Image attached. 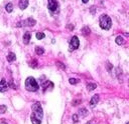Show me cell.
Here are the masks:
<instances>
[{
	"label": "cell",
	"instance_id": "12",
	"mask_svg": "<svg viewBox=\"0 0 129 124\" xmlns=\"http://www.w3.org/2000/svg\"><path fill=\"white\" fill-rule=\"evenodd\" d=\"M16 59V56H15V54L14 53H9L8 55H7V60L9 61V62H12V61H14Z\"/></svg>",
	"mask_w": 129,
	"mask_h": 124
},
{
	"label": "cell",
	"instance_id": "20",
	"mask_svg": "<svg viewBox=\"0 0 129 124\" xmlns=\"http://www.w3.org/2000/svg\"><path fill=\"white\" fill-rule=\"evenodd\" d=\"M7 110V107L5 106V105H0V114H3L5 113Z\"/></svg>",
	"mask_w": 129,
	"mask_h": 124
},
{
	"label": "cell",
	"instance_id": "7",
	"mask_svg": "<svg viewBox=\"0 0 129 124\" xmlns=\"http://www.w3.org/2000/svg\"><path fill=\"white\" fill-rule=\"evenodd\" d=\"M7 89H8V85L6 83V80L2 79L0 81V92H5Z\"/></svg>",
	"mask_w": 129,
	"mask_h": 124
},
{
	"label": "cell",
	"instance_id": "15",
	"mask_svg": "<svg viewBox=\"0 0 129 124\" xmlns=\"http://www.w3.org/2000/svg\"><path fill=\"white\" fill-rule=\"evenodd\" d=\"M80 115L82 116V117H86L87 115H88V110L87 109H85V108H82V109H80Z\"/></svg>",
	"mask_w": 129,
	"mask_h": 124
},
{
	"label": "cell",
	"instance_id": "10",
	"mask_svg": "<svg viewBox=\"0 0 129 124\" xmlns=\"http://www.w3.org/2000/svg\"><path fill=\"white\" fill-rule=\"evenodd\" d=\"M30 33L29 32H25L24 33V35H23V43L24 44H28L29 43V40H30Z\"/></svg>",
	"mask_w": 129,
	"mask_h": 124
},
{
	"label": "cell",
	"instance_id": "2",
	"mask_svg": "<svg viewBox=\"0 0 129 124\" xmlns=\"http://www.w3.org/2000/svg\"><path fill=\"white\" fill-rule=\"evenodd\" d=\"M25 88L28 91L34 92V91H37L40 86H38V83L33 77H27L25 80Z\"/></svg>",
	"mask_w": 129,
	"mask_h": 124
},
{
	"label": "cell",
	"instance_id": "5",
	"mask_svg": "<svg viewBox=\"0 0 129 124\" xmlns=\"http://www.w3.org/2000/svg\"><path fill=\"white\" fill-rule=\"evenodd\" d=\"M36 23V21L33 19V18H27L26 20L22 21V22H18L17 26H34Z\"/></svg>",
	"mask_w": 129,
	"mask_h": 124
},
{
	"label": "cell",
	"instance_id": "26",
	"mask_svg": "<svg viewBox=\"0 0 129 124\" xmlns=\"http://www.w3.org/2000/svg\"><path fill=\"white\" fill-rule=\"evenodd\" d=\"M126 124H129V121H128V122H127V123H126Z\"/></svg>",
	"mask_w": 129,
	"mask_h": 124
},
{
	"label": "cell",
	"instance_id": "1",
	"mask_svg": "<svg viewBox=\"0 0 129 124\" xmlns=\"http://www.w3.org/2000/svg\"><path fill=\"white\" fill-rule=\"evenodd\" d=\"M99 23H100V27L104 30H109L111 26H112V20L108 15L103 14L100 16L99 18Z\"/></svg>",
	"mask_w": 129,
	"mask_h": 124
},
{
	"label": "cell",
	"instance_id": "11",
	"mask_svg": "<svg viewBox=\"0 0 129 124\" xmlns=\"http://www.w3.org/2000/svg\"><path fill=\"white\" fill-rule=\"evenodd\" d=\"M30 119H31V122L32 124H41V119H38L37 117H35L33 114H31V117H30Z\"/></svg>",
	"mask_w": 129,
	"mask_h": 124
},
{
	"label": "cell",
	"instance_id": "9",
	"mask_svg": "<svg viewBox=\"0 0 129 124\" xmlns=\"http://www.w3.org/2000/svg\"><path fill=\"white\" fill-rule=\"evenodd\" d=\"M98 101H99V95L96 94V95H94V96L91 98V101H90V104H91V106H95L97 103H98Z\"/></svg>",
	"mask_w": 129,
	"mask_h": 124
},
{
	"label": "cell",
	"instance_id": "21",
	"mask_svg": "<svg viewBox=\"0 0 129 124\" xmlns=\"http://www.w3.org/2000/svg\"><path fill=\"white\" fill-rule=\"evenodd\" d=\"M69 82H70L71 84H73V85H75V84H77L78 82H79V80L76 79V78H70V79H69Z\"/></svg>",
	"mask_w": 129,
	"mask_h": 124
},
{
	"label": "cell",
	"instance_id": "23",
	"mask_svg": "<svg viewBox=\"0 0 129 124\" xmlns=\"http://www.w3.org/2000/svg\"><path fill=\"white\" fill-rule=\"evenodd\" d=\"M57 64H58V66H60V67H61V69H65V68H66V67H65V65H63V63H61V62H58Z\"/></svg>",
	"mask_w": 129,
	"mask_h": 124
},
{
	"label": "cell",
	"instance_id": "18",
	"mask_svg": "<svg viewBox=\"0 0 129 124\" xmlns=\"http://www.w3.org/2000/svg\"><path fill=\"white\" fill-rule=\"evenodd\" d=\"M35 36H36V38L38 39V40H41V39H43L44 37H46V35H44V33H41V32H37Z\"/></svg>",
	"mask_w": 129,
	"mask_h": 124
},
{
	"label": "cell",
	"instance_id": "3",
	"mask_svg": "<svg viewBox=\"0 0 129 124\" xmlns=\"http://www.w3.org/2000/svg\"><path fill=\"white\" fill-rule=\"evenodd\" d=\"M32 111H33V115H34L35 117H37L38 119L41 120L42 118V115H43V112H42V108L41 106V103L40 102H36L32 105Z\"/></svg>",
	"mask_w": 129,
	"mask_h": 124
},
{
	"label": "cell",
	"instance_id": "4",
	"mask_svg": "<svg viewBox=\"0 0 129 124\" xmlns=\"http://www.w3.org/2000/svg\"><path fill=\"white\" fill-rule=\"evenodd\" d=\"M79 45H80V41H79V38L77 36H73L71 39V42H70V50H75L79 48Z\"/></svg>",
	"mask_w": 129,
	"mask_h": 124
},
{
	"label": "cell",
	"instance_id": "13",
	"mask_svg": "<svg viewBox=\"0 0 129 124\" xmlns=\"http://www.w3.org/2000/svg\"><path fill=\"white\" fill-rule=\"evenodd\" d=\"M87 88H88L89 91H92V90H94V89L97 88V85H96L95 83H89L88 85H87Z\"/></svg>",
	"mask_w": 129,
	"mask_h": 124
},
{
	"label": "cell",
	"instance_id": "19",
	"mask_svg": "<svg viewBox=\"0 0 129 124\" xmlns=\"http://www.w3.org/2000/svg\"><path fill=\"white\" fill-rule=\"evenodd\" d=\"M82 32H83V35H89L90 34V29L88 27H84L83 28V30H82Z\"/></svg>",
	"mask_w": 129,
	"mask_h": 124
},
{
	"label": "cell",
	"instance_id": "6",
	"mask_svg": "<svg viewBox=\"0 0 129 124\" xmlns=\"http://www.w3.org/2000/svg\"><path fill=\"white\" fill-rule=\"evenodd\" d=\"M59 8V3L57 0H48V9L50 11H57Z\"/></svg>",
	"mask_w": 129,
	"mask_h": 124
},
{
	"label": "cell",
	"instance_id": "24",
	"mask_svg": "<svg viewBox=\"0 0 129 124\" xmlns=\"http://www.w3.org/2000/svg\"><path fill=\"white\" fill-rule=\"evenodd\" d=\"M82 1H83V3H87V2L89 1V0H82Z\"/></svg>",
	"mask_w": 129,
	"mask_h": 124
},
{
	"label": "cell",
	"instance_id": "22",
	"mask_svg": "<svg viewBox=\"0 0 129 124\" xmlns=\"http://www.w3.org/2000/svg\"><path fill=\"white\" fill-rule=\"evenodd\" d=\"M73 121H74V122H78V115L77 114L73 115Z\"/></svg>",
	"mask_w": 129,
	"mask_h": 124
},
{
	"label": "cell",
	"instance_id": "16",
	"mask_svg": "<svg viewBox=\"0 0 129 124\" xmlns=\"http://www.w3.org/2000/svg\"><path fill=\"white\" fill-rule=\"evenodd\" d=\"M5 10L7 11V12H12V10H13V5L11 4V3H8L6 6H5Z\"/></svg>",
	"mask_w": 129,
	"mask_h": 124
},
{
	"label": "cell",
	"instance_id": "14",
	"mask_svg": "<svg viewBox=\"0 0 129 124\" xmlns=\"http://www.w3.org/2000/svg\"><path fill=\"white\" fill-rule=\"evenodd\" d=\"M115 41H116V43L118 44V45H122L123 43H124V39H123L122 36H117Z\"/></svg>",
	"mask_w": 129,
	"mask_h": 124
},
{
	"label": "cell",
	"instance_id": "8",
	"mask_svg": "<svg viewBox=\"0 0 129 124\" xmlns=\"http://www.w3.org/2000/svg\"><path fill=\"white\" fill-rule=\"evenodd\" d=\"M28 6V0H19V8L24 10Z\"/></svg>",
	"mask_w": 129,
	"mask_h": 124
},
{
	"label": "cell",
	"instance_id": "25",
	"mask_svg": "<svg viewBox=\"0 0 129 124\" xmlns=\"http://www.w3.org/2000/svg\"><path fill=\"white\" fill-rule=\"evenodd\" d=\"M1 124H7V123H5V122H2V123H1Z\"/></svg>",
	"mask_w": 129,
	"mask_h": 124
},
{
	"label": "cell",
	"instance_id": "27",
	"mask_svg": "<svg viewBox=\"0 0 129 124\" xmlns=\"http://www.w3.org/2000/svg\"><path fill=\"white\" fill-rule=\"evenodd\" d=\"M87 124H91V123H87Z\"/></svg>",
	"mask_w": 129,
	"mask_h": 124
},
{
	"label": "cell",
	"instance_id": "17",
	"mask_svg": "<svg viewBox=\"0 0 129 124\" xmlns=\"http://www.w3.org/2000/svg\"><path fill=\"white\" fill-rule=\"evenodd\" d=\"M35 52H36L37 55H42V54L44 53V50H43V48H41V47H36V48H35Z\"/></svg>",
	"mask_w": 129,
	"mask_h": 124
}]
</instances>
